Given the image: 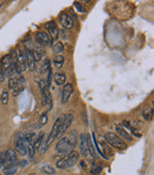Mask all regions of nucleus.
Returning <instances> with one entry per match:
<instances>
[{
	"instance_id": "nucleus-1",
	"label": "nucleus",
	"mask_w": 154,
	"mask_h": 175,
	"mask_svg": "<svg viewBox=\"0 0 154 175\" xmlns=\"http://www.w3.org/2000/svg\"><path fill=\"white\" fill-rule=\"evenodd\" d=\"M109 6L110 14H113L121 19H128V17L132 16V14H133V7L131 3H128L124 0H117L110 3Z\"/></svg>"
},
{
	"instance_id": "nucleus-2",
	"label": "nucleus",
	"mask_w": 154,
	"mask_h": 175,
	"mask_svg": "<svg viewBox=\"0 0 154 175\" xmlns=\"http://www.w3.org/2000/svg\"><path fill=\"white\" fill-rule=\"evenodd\" d=\"M79 159V153L75 151H70L68 154L63 157L61 160H59L56 163V168H60V170H66V168H70L73 167Z\"/></svg>"
},
{
	"instance_id": "nucleus-3",
	"label": "nucleus",
	"mask_w": 154,
	"mask_h": 175,
	"mask_svg": "<svg viewBox=\"0 0 154 175\" xmlns=\"http://www.w3.org/2000/svg\"><path fill=\"white\" fill-rule=\"evenodd\" d=\"M105 139H106L107 143L109 144V146L113 147L114 149H120V151H125V149H128L127 144L123 141L116 133L109 131V132L105 134Z\"/></svg>"
},
{
	"instance_id": "nucleus-4",
	"label": "nucleus",
	"mask_w": 154,
	"mask_h": 175,
	"mask_svg": "<svg viewBox=\"0 0 154 175\" xmlns=\"http://www.w3.org/2000/svg\"><path fill=\"white\" fill-rule=\"evenodd\" d=\"M14 149L20 156H25L27 154L28 144L25 140V134L18 132L14 139Z\"/></svg>"
},
{
	"instance_id": "nucleus-5",
	"label": "nucleus",
	"mask_w": 154,
	"mask_h": 175,
	"mask_svg": "<svg viewBox=\"0 0 154 175\" xmlns=\"http://www.w3.org/2000/svg\"><path fill=\"white\" fill-rule=\"evenodd\" d=\"M56 151L61 153V154H65L67 152H70L72 151V148L70 146V141L69 136H64L62 137L58 143L56 144V147H55Z\"/></svg>"
},
{
	"instance_id": "nucleus-6",
	"label": "nucleus",
	"mask_w": 154,
	"mask_h": 175,
	"mask_svg": "<svg viewBox=\"0 0 154 175\" xmlns=\"http://www.w3.org/2000/svg\"><path fill=\"white\" fill-rule=\"evenodd\" d=\"M62 118H63V115H61V116H59L56 120H55L50 135H49L48 139L46 140L48 147L50 146L51 143H53L54 140L57 138V135H58V133H59V130H60V126H61V122H62Z\"/></svg>"
},
{
	"instance_id": "nucleus-7",
	"label": "nucleus",
	"mask_w": 154,
	"mask_h": 175,
	"mask_svg": "<svg viewBox=\"0 0 154 175\" xmlns=\"http://www.w3.org/2000/svg\"><path fill=\"white\" fill-rule=\"evenodd\" d=\"M80 151H81V154L84 156L85 158L88 159V161L94 159V157L91 154L90 151H88L87 134L86 133H82L81 136H80Z\"/></svg>"
},
{
	"instance_id": "nucleus-8",
	"label": "nucleus",
	"mask_w": 154,
	"mask_h": 175,
	"mask_svg": "<svg viewBox=\"0 0 154 175\" xmlns=\"http://www.w3.org/2000/svg\"><path fill=\"white\" fill-rule=\"evenodd\" d=\"M73 115L70 113H66L63 114V118H62V122H61V126H60V130H59V133H58L57 137L59 138L63 135V134L66 133V131L68 129L70 128V126L72 125V121H73Z\"/></svg>"
},
{
	"instance_id": "nucleus-9",
	"label": "nucleus",
	"mask_w": 154,
	"mask_h": 175,
	"mask_svg": "<svg viewBox=\"0 0 154 175\" xmlns=\"http://www.w3.org/2000/svg\"><path fill=\"white\" fill-rule=\"evenodd\" d=\"M58 19H59L60 25L64 28V29H66V30L72 29L73 20H72V17L70 16L69 14H67V12H61L59 17H58Z\"/></svg>"
},
{
	"instance_id": "nucleus-10",
	"label": "nucleus",
	"mask_w": 154,
	"mask_h": 175,
	"mask_svg": "<svg viewBox=\"0 0 154 175\" xmlns=\"http://www.w3.org/2000/svg\"><path fill=\"white\" fill-rule=\"evenodd\" d=\"M46 30L49 32V34L51 35V38L52 41L58 39V35H59V30H58V27L56 23L54 21H50L48 23L45 24Z\"/></svg>"
},
{
	"instance_id": "nucleus-11",
	"label": "nucleus",
	"mask_w": 154,
	"mask_h": 175,
	"mask_svg": "<svg viewBox=\"0 0 154 175\" xmlns=\"http://www.w3.org/2000/svg\"><path fill=\"white\" fill-rule=\"evenodd\" d=\"M35 41L37 44H41L43 46L49 45L52 46V40L48 33L45 32H38L35 34Z\"/></svg>"
},
{
	"instance_id": "nucleus-12",
	"label": "nucleus",
	"mask_w": 154,
	"mask_h": 175,
	"mask_svg": "<svg viewBox=\"0 0 154 175\" xmlns=\"http://www.w3.org/2000/svg\"><path fill=\"white\" fill-rule=\"evenodd\" d=\"M34 52V51H33ZM32 51L25 49V57H26V62H27V67L29 68L30 71H33L35 70V59H34V54H33Z\"/></svg>"
},
{
	"instance_id": "nucleus-13",
	"label": "nucleus",
	"mask_w": 154,
	"mask_h": 175,
	"mask_svg": "<svg viewBox=\"0 0 154 175\" xmlns=\"http://www.w3.org/2000/svg\"><path fill=\"white\" fill-rule=\"evenodd\" d=\"M73 92V86L72 83H68L64 86L63 92H62V103L66 104L69 101L70 96Z\"/></svg>"
},
{
	"instance_id": "nucleus-14",
	"label": "nucleus",
	"mask_w": 154,
	"mask_h": 175,
	"mask_svg": "<svg viewBox=\"0 0 154 175\" xmlns=\"http://www.w3.org/2000/svg\"><path fill=\"white\" fill-rule=\"evenodd\" d=\"M115 130H116V132L119 134L120 137H122V138H124L125 140H127L128 142H132L133 141V137H132L129 132L125 130V128L122 126V125H115Z\"/></svg>"
},
{
	"instance_id": "nucleus-15",
	"label": "nucleus",
	"mask_w": 154,
	"mask_h": 175,
	"mask_svg": "<svg viewBox=\"0 0 154 175\" xmlns=\"http://www.w3.org/2000/svg\"><path fill=\"white\" fill-rule=\"evenodd\" d=\"M15 58H16V60L18 62V64H19L20 68H21V71H24L27 70V62H26V57H25V54H24V52L21 51L20 49H17L16 52H15Z\"/></svg>"
},
{
	"instance_id": "nucleus-16",
	"label": "nucleus",
	"mask_w": 154,
	"mask_h": 175,
	"mask_svg": "<svg viewBox=\"0 0 154 175\" xmlns=\"http://www.w3.org/2000/svg\"><path fill=\"white\" fill-rule=\"evenodd\" d=\"M4 156H5V165L17 162L16 152H15V151H14L13 149H7V151L4 152Z\"/></svg>"
},
{
	"instance_id": "nucleus-17",
	"label": "nucleus",
	"mask_w": 154,
	"mask_h": 175,
	"mask_svg": "<svg viewBox=\"0 0 154 175\" xmlns=\"http://www.w3.org/2000/svg\"><path fill=\"white\" fill-rule=\"evenodd\" d=\"M41 94H42V98H41L42 106H47V105L51 104L52 98H51V94L48 89V87H45L44 89L41 90Z\"/></svg>"
},
{
	"instance_id": "nucleus-18",
	"label": "nucleus",
	"mask_w": 154,
	"mask_h": 175,
	"mask_svg": "<svg viewBox=\"0 0 154 175\" xmlns=\"http://www.w3.org/2000/svg\"><path fill=\"white\" fill-rule=\"evenodd\" d=\"M17 168H18L17 162H15V163L7 164L3 167V172H4L5 175H13L17 171Z\"/></svg>"
},
{
	"instance_id": "nucleus-19",
	"label": "nucleus",
	"mask_w": 154,
	"mask_h": 175,
	"mask_svg": "<svg viewBox=\"0 0 154 175\" xmlns=\"http://www.w3.org/2000/svg\"><path fill=\"white\" fill-rule=\"evenodd\" d=\"M0 61H1V66L3 70H6V69L10 68L14 64V56L11 54H6L5 56H3Z\"/></svg>"
},
{
	"instance_id": "nucleus-20",
	"label": "nucleus",
	"mask_w": 154,
	"mask_h": 175,
	"mask_svg": "<svg viewBox=\"0 0 154 175\" xmlns=\"http://www.w3.org/2000/svg\"><path fill=\"white\" fill-rule=\"evenodd\" d=\"M122 124H123L122 126H124L126 129H128L129 131H130L131 135H133V136H135V137H138V138H140V137L142 136V134L139 132V131L137 130V129H135V128L132 127V125L129 123L128 121H127V120L123 121Z\"/></svg>"
},
{
	"instance_id": "nucleus-21",
	"label": "nucleus",
	"mask_w": 154,
	"mask_h": 175,
	"mask_svg": "<svg viewBox=\"0 0 154 175\" xmlns=\"http://www.w3.org/2000/svg\"><path fill=\"white\" fill-rule=\"evenodd\" d=\"M54 82L56 85L58 86H61V85H64L65 83H66V74H65L64 73H62V71H57L56 73L54 74Z\"/></svg>"
},
{
	"instance_id": "nucleus-22",
	"label": "nucleus",
	"mask_w": 154,
	"mask_h": 175,
	"mask_svg": "<svg viewBox=\"0 0 154 175\" xmlns=\"http://www.w3.org/2000/svg\"><path fill=\"white\" fill-rule=\"evenodd\" d=\"M153 107L152 106H149L143 111V118L146 121H151L153 118Z\"/></svg>"
},
{
	"instance_id": "nucleus-23",
	"label": "nucleus",
	"mask_w": 154,
	"mask_h": 175,
	"mask_svg": "<svg viewBox=\"0 0 154 175\" xmlns=\"http://www.w3.org/2000/svg\"><path fill=\"white\" fill-rule=\"evenodd\" d=\"M100 145H101V147H102V151H103L105 155L109 156V157H112V156L114 155V152H113L112 149L110 148L106 142H101Z\"/></svg>"
},
{
	"instance_id": "nucleus-24",
	"label": "nucleus",
	"mask_w": 154,
	"mask_h": 175,
	"mask_svg": "<svg viewBox=\"0 0 154 175\" xmlns=\"http://www.w3.org/2000/svg\"><path fill=\"white\" fill-rule=\"evenodd\" d=\"M40 171L43 173H45V174H49V175H53L55 174V170L53 168L51 167V166L50 165H47V164H45V165H43L40 167Z\"/></svg>"
},
{
	"instance_id": "nucleus-25",
	"label": "nucleus",
	"mask_w": 154,
	"mask_h": 175,
	"mask_svg": "<svg viewBox=\"0 0 154 175\" xmlns=\"http://www.w3.org/2000/svg\"><path fill=\"white\" fill-rule=\"evenodd\" d=\"M52 62H53V65L57 69H61L63 67V64H64V57L62 55L57 54L56 56H54L53 61H52Z\"/></svg>"
},
{
	"instance_id": "nucleus-26",
	"label": "nucleus",
	"mask_w": 154,
	"mask_h": 175,
	"mask_svg": "<svg viewBox=\"0 0 154 175\" xmlns=\"http://www.w3.org/2000/svg\"><path fill=\"white\" fill-rule=\"evenodd\" d=\"M44 136H45V133L41 131V132H39L38 136H36L35 138V141H34V149H39V147L41 145V143L43 141V139H44Z\"/></svg>"
},
{
	"instance_id": "nucleus-27",
	"label": "nucleus",
	"mask_w": 154,
	"mask_h": 175,
	"mask_svg": "<svg viewBox=\"0 0 154 175\" xmlns=\"http://www.w3.org/2000/svg\"><path fill=\"white\" fill-rule=\"evenodd\" d=\"M52 50H53V52L55 54H61V52H64V45L62 42H56V44L53 46V48H52Z\"/></svg>"
},
{
	"instance_id": "nucleus-28",
	"label": "nucleus",
	"mask_w": 154,
	"mask_h": 175,
	"mask_svg": "<svg viewBox=\"0 0 154 175\" xmlns=\"http://www.w3.org/2000/svg\"><path fill=\"white\" fill-rule=\"evenodd\" d=\"M23 45L25 47V49L27 50H30V51H34V45H33V42L32 41V39L29 37V39L25 40V41H23Z\"/></svg>"
},
{
	"instance_id": "nucleus-29",
	"label": "nucleus",
	"mask_w": 154,
	"mask_h": 175,
	"mask_svg": "<svg viewBox=\"0 0 154 175\" xmlns=\"http://www.w3.org/2000/svg\"><path fill=\"white\" fill-rule=\"evenodd\" d=\"M18 85V82H17V79L14 77H10V79H9V83H8V86H9V89L11 90H14L15 88L17 87Z\"/></svg>"
},
{
	"instance_id": "nucleus-30",
	"label": "nucleus",
	"mask_w": 154,
	"mask_h": 175,
	"mask_svg": "<svg viewBox=\"0 0 154 175\" xmlns=\"http://www.w3.org/2000/svg\"><path fill=\"white\" fill-rule=\"evenodd\" d=\"M87 141H88V151H90L91 154L95 158V151L93 149V146H92V143H91V136L87 134Z\"/></svg>"
},
{
	"instance_id": "nucleus-31",
	"label": "nucleus",
	"mask_w": 154,
	"mask_h": 175,
	"mask_svg": "<svg viewBox=\"0 0 154 175\" xmlns=\"http://www.w3.org/2000/svg\"><path fill=\"white\" fill-rule=\"evenodd\" d=\"M73 6L75 7L77 12H80V14H85V12H87V11H86V9H85L84 6H83L81 3H79V2H77V1H75L74 3H73Z\"/></svg>"
},
{
	"instance_id": "nucleus-32",
	"label": "nucleus",
	"mask_w": 154,
	"mask_h": 175,
	"mask_svg": "<svg viewBox=\"0 0 154 175\" xmlns=\"http://www.w3.org/2000/svg\"><path fill=\"white\" fill-rule=\"evenodd\" d=\"M9 102V92L7 90H4L1 94V103L3 105H7Z\"/></svg>"
},
{
	"instance_id": "nucleus-33",
	"label": "nucleus",
	"mask_w": 154,
	"mask_h": 175,
	"mask_svg": "<svg viewBox=\"0 0 154 175\" xmlns=\"http://www.w3.org/2000/svg\"><path fill=\"white\" fill-rule=\"evenodd\" d=\"M39 151H40V154H44V153L47 151V149H48V146H47V141L46 140L43 139V141L41 143V145H40L39 147Z\"/></svg>"
},
{
	"instance_id": "nucleus-34",
	"label": "nucleus",
	"mask_w": 154,
	"mask_h": 175,
	"mask_svg": "<svg viewBox=\"0 0 154 175\" xmlns=\"http://www.w3.org/2000/svg\"><path fill=\"white\" fill-rule=\"evenodd\" d=\"M49 69H51V61L49 60L48 58H46L45 61L43 62V71H44L45 73H47Z\"/></svg>"
},
{
	"instance_id": "nucleus-35",
	"label": "nucleus",
	"mask_w": 154,
	"mask_h": 175,
	"mask_svg": "<svg viewBox=\"0 0 154 175\" xmlns=\"http://www.w3.org/2000/svg\"><path fill=\"white\" fill-rule=\"evenodd\" d=\"M48 73V76H47V87H50L51 86V68L49 69V71H47Z\"/></svg>"
},
{
	"instance_id": "nucleus-36",
	"label": "nucleus",
	"mask_w": 154,
	"mask_h": 175,
	"mask_svg": "<svg viewBox=\"0 0 154 175\" xmlns=\"http://www.w3.org/2000/svg\"><path fill=\"white\" fill-rule=\"evenodd\" d=\"M101 170H102V168H101V167H95V168H92L91 170V173H92V174H98Z\"/></svg>"
},
{
	"instance_id": "nucleus-37",
	"label": "nucleus",
	"mask_w": 154,
	"mask_h": 175,
	"mask_svg": "<svg viewBox=\"0 0 154 175\" xmlns=\"http://www.w3.org/2000/svg\"><path fill=\"white\" fill-rule=\"evenodd\" d=\"M5 166V156H4V152H2L0 154V168H3Z\"/></svg>"
},
{
	"instance_id": "nucleus-38",
	"label": "nucleus",
	"mask_w": 154,
	"mask_h": 175,
	"mask_svg": "<svg viewBox=\"0 0 154 175\" xmlns=\"http://www.w3.org/2000/svg\"><path fill=\"white\" fill-rule=\"evenodd\" d=\"M47 121H48V118H47V115H46V113L41 115V118H40V124L45 125L46 123H47Z\"/></svg>"
},
{
	"instance_id": "nucleus-39",
	"label": "nucleus",
	"mask_w": 154,
	"mask_h": 175,
	"mask_svg": "<svg viewBox=\"0 0 154 175\" xmlns=\"http://www.w3.org/2000/svg\"><path fill=\"white\" fill-rule=\"evenodd\" d=\"M132 127L133 128H135V129H139V128H141V127H143V123H142V122H140V121H135V122H133V125H132Z\"/></svg>"
},
{
	"instance_id": "nucleus-40",
	"label": "nucleus",
	"mask_w": 154,
	"mask_h": 175,
	"mask_svg": "<svg viewBox=\"0 0 154 175\" xmlns=\"http://www.w3.org/2000/svg\"><path fill=\"white\" fill-rule=\"evenodd\" d=\"M82 117H83V120H84V122H85V124L88 125V120H87V113H86V111H83Z\"/></svg>"
},
{
	"instance_id": "nucleus-41",
	"label": "nucleus",
	"mask_w": 154,
	"mask_h": 175,
	"mask_svg": "<svg viewBox=\"0 0 154 175\" xmlns=\"http://www.w3.org/2000/svg\"><path fill=\"white\" fill-rule=\"evenodd\" d=\"M27 165H28V162L26 160H22L20 162V164H19L20 167H26Z\"/></svg>"
},
{
	"instance_id": "nucleus-42",
	"label": "nucleus",
	"mask_w": 154,
	"mask_h": 175,
	"mask_svg": "<svg viewBox=\"0 0 154 175\" xmlns=\"http://www.w3.org/2000/svg\"><path fill=\"white\" fill-rule=\"evenodd\" d=\"M82 1H84V2H86V3H88V2H90L91 0H82Z\"/></svg>"
},
{
	"instance_id": "nucleus-43",
	"label": "nucleus",
	"mask_w": 154,
	"mask_h": 175,
	"mask_svg": "<svg viewBox=\"0 0 154 175\" xmlns=\"http://www.w3.org/2000/svg\"><path fill=\"white\" fill-rule=\"evenodd\" d=\"M0 175H1V174H0Z\"/></svg>"
}]
</instances>
